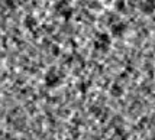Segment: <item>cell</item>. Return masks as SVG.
<instances>
[{
  "label": "cell",
  "mask_w": 155,
  "mask_h": 140,
  "mask_svg": "<svg viewBox=\"0 0 155 140\" xmlns=\"http://www.w3.org/2000/svg\"><path fill=\"white\" fill-rule=\"evenodd\" d=\"M94 45L97 49L104 51V49H107L109 45H110V38H109L107 35H99L97 39H96V42H94Z\"/></svg>",
  "instance_id": "obj_1"
},
{
  "label": "cell",
  "mask_w": 155,
  "mask_h": 140,
  "mask_svg": "<svg viewBox=\"0 0 155 140\" xmlns=\"http://www.w3.org/2000/svg\"><path fill=\"white\" fill-rule=\"evenodd\" d=\"M141 10L143 12V13H154V10H155V2L154 0H145L143 3L141 5Z\"/></svg>",
  "instance_id": "obj_3"
},
{
  "label": "cell",
  "mask_w": 155,
  "mask_h": 140,
  "mask_svg": "<svg viewBox=\"0 0 155 140\" xmlns=\"http://www.w3.org/2000/svg\"><path fill=\"white\" fill-rule=\"evenodd\" d=\"M45 82H47V85H49V87H54L57 84H60L58 74L55 72V71H49V72L47 74V77H45Z\"/></svg>",
  "instance_id": "obj_2"
},
{
  "label": "cell",
  "mask_w": 155,
  "mask_h": 140,
  "mask_svg": "<svg viewBox=\"0 0 155 140\" xmlns=\"http://www.w3.org/2000/svg\"><path fill=\"white\" fill-rule=\"evenodd\" d=\"M125 29H126V26H125L123 23H117L116 26H113V33H115L116 36H122V33L125 32Z\"/></svg>",
  "instance_id": "obj_4"
}]
</instances>
